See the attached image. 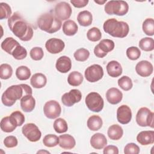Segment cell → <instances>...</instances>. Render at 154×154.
Wrapping results in <instances>:
<instances>
[{
    "label": "cell",
    "mask_w": 154,
    "mask_h": 154,
    "mask_svg": "<svg viewBox=\"0 0 154 154\" xmlns=\"http://www.w3.org/2000/svg\"><path fill=\"white\" fill-rule=\"evenodd\" d=\"M8 26L11 32L22 41H29L33 36L31 26L17 12L8 18Z\"/></svg>",
    "instance_id": "1"
},
{
    "label": "cell",
    "mask_w": 154,
    "mask_h": 154,
    "mask_svg": "<svg viewBox=\"0 0 154 154\" xmlns=\"http://www.w3.org/2000/svg\"><path fill=\"white\" fill-rule=\"evenodd\" d=\"M32 88L27 84L13 85L7 88L3 93L1 96V101L5 106H11L17 100L21 99L26 95H32Z\"/></svg>",
    "instance_id": "2"
},
{
    "label": "cell",
    "mask_w": 154,
    "mask_h": 154,
    "mask_svg": "<svg viewBox=\"0 0 154 154\" xmlns=\"http://www.w3.org/2000/svg\"><path fill=\"white\" fill-rule=\"evenodd\" d=\"M104 31L114 37L124 38L129 31L128 24L123 21H118L115 18L108 19L103 23Z\"/></svg>",
    "instance_id": "3"
},
{
    "label": "cell",
    "mask_w": 154,
    "mask_h": 154,
    "mask_svg": "<svg viewBox=\"0 0 154 154\" xmlns=\"http://www.w3.org/2000/svg\"><path fill=\"white\" fill-rule=\"evenodd\" d=\"M38 28L48 33L56 32L61 27V20L51 13H46L39 16L37 19Z\"/></svg>",
    "instance_id": "4"
},
{
    "label": "cell",
    "mask_w": 154,
    "mask_h": 154,
    "mask_svg": "<svg viewBox=\"0 0 154 154\" xmlns=\"http://www.w3.org/2000/svg\"><path fill=\"white\" fill-rule=\"evenodd\" d=\"M105 11L109 15L124 16L129 10V5L124 1H109L105 5Z\"/></svg>",
    "instance_id": "5"
},
{
    "label": "cell",
    "mask_w": 154,
    "mask_h": 154,
    "mask_svg": "<svg viewBox=\"0 0 154 154\" xmlns=\"http://www.w3.org/2000/svg\"><path fill=\"white\" fill-rule=\"evenodd\" d=\"M154 113L146 107L140 108L136 115L137 123L141 126H150L153 128Z\"/></svg>",
    "instance_id": "6"
},
{
    "label": "cell",
    "mask_w": 154,
    "mask_h": 154,
    "mask_svg": "<svg viewBox=\"0 0 154 154\" xmlns=\"http://www.w3.org/2000/svg\"><path fill=\"white\" fill-rule=\"evenodd\" d=\"M85 104L87 108L93 112H100L103 108V99L101 96L96 92H91L85 97Z\"/></svg>",
    "instance_id": "7"
},
{
    "label": "cell",
    "mask_w": 154,
    "mask_h": 154,
    "mask_svg": "<svg viewBox=\"0 0 154 154\" xmlns=\"http://www.w3.org/2000/svg\"><path fill=\"white\" fill-rule=\"evenodd\" d=\"M23 135L30 141L36 142L42 136V133L38 128L32 123H26L22 128Z\"/></svg>",
    "instance_id": "8"
},
{
    "label": "cell",
    "mask_w": 154,
    "mask_h": 154,
    "mask_svg": "<svg viewBox=\"0 0 154 154\" xmlns=\"http://www.w3.org/2000/svg\"><path fill=\"white\" fill-rule=\"evenodd\" d=\"M84 75L88 82H95L102 78L103 70L99 64H93L85 69Z\"/></svg>",
    "instance_id": "9"
},
{
    "label": "cell",
    "mask_w": 154,
    "mask_h": 154,
    "mask_svg": "<svg viewBox=\"0 0 154 154\" xmlns=\"http://www.w3.org/2000/svg\"><path fill=\"white\" fill-rule=\"evenodd\" d=\"M43 112L47 118L54 119L60 116L61 108L57 101L52 100L46 102L43 106Z\"/></svg>",
    "instance_id": "10"
},
{
    "label": "cell",
    "mask_w": 154,
    "mask_h": 154,
    "mask_svg": "<svg viewBox=\"0 0 154 154\" xmlns=\"http://www.w3.org/2000/svg\"><path fill=\"white\" fill-rule=\"evenodd\" d=\"M81 99V92L78 89H72L61 96V102L65 106L70 107L75 103L80 102Z\"/></svg>",
    "instance_id": "11"
},
{
    "label": "cell",
    "mask_w": 154,
    "mask_h": 154,
    "mask_svg": "<svg viewBox=\"0 0 154 154\" xmlns=\"http://www.w3.org/2000/svg\"><path fill=\"white\" fill-rule=\"evenodd\" d=\"M55 15L61 20H65L69 19L72 14V10L70 5L66 2L58 3L54 8Z\"/></svg>",
    "instance_id": "12"
},
{
    "label": "cell",
    "mask_w": 154,
    "mask_h": 154,
    "mask_svg": "<svg viewBox=\"0 0 154 154\" xmlns=\"http://www.w3.org/2000/svg\"><path fill=\"white\" fill-rule=\"evenodd\" d=\"M65 44L64 42L57 38H52L48 40L45 43V48L46 50L51 54H57L64 49Z\"/></svg>",
    "instance_id": "13"
},
{
    "label": "cell",
    "mask_w": 154,
    "mask_h": 154,
    "mask_svg": "<svg viewBox=\"0 0 154 154\" xmlns=\"http://www.w3.org/2000/svg\"><path fill=\"white\" fill-rule=\"evenodd\" d=\"M132 119V111L131 108L126 105H122L117 110V119L121 124L129 123Z\"/></svg>",
    "instance_id": "14"
},
{
    "label": "cell",
    "mask_w": 154,
    "mask_h": 154,
    "mask_svg": "<svg viewBox=\"0 0 154 154\" xmlns=\"http://www.w3.org/2000/svg\"><path fill=\"white\" fill-rule=\"evenodd\" d=\"M135 71L138 75L142 77H147L153 73V67L150 62L142 60L136 64Z\"/></svg>",
    "instance_id": "15"
},
{
    "label": "cell",
    "mask_w": 154,
    "mask_h": 154,
    "mask_svg": "<svg viewBox=\"0 0 154 154\" xmlns=\"http://www.w3.org/2000/svg\"><path fill=\"white\" fill-rule=\"evenodd\" d=\"M106 97L109 103L116 105L121 102L123 98V94L118 88L112 87L107 90Z\"/></svg>",
    "instance_id": "16"
},
{
    "label": "cell",
    "mask_w": 154,
    "mask_h": 154,
    "mask_svg": "<svg viewBox=\"0 0 154 154\" xmlns=\"http://www.w3.org/2000/svg\"><path fill=\"white\" fill-rule=\"evenodd\" d=\"M55 67L58 72L66 73L71 69L72 61L70 58L67 56H61L57 60Z\"/></svg>",
    "instance_id": "17"
},
{
    "label": "cell",
    "mask_w": 154,
    "mask_h": 154,
    "mask_svg": "<svg viewBox=\"0 0 154 154\" xmlns=\"http://www.w3.org/2000/svg\"><path fill=\"white\" fill-rule=\"evenodd\" d=\"M137 141L143 146L152 144L154 143V131H143L137 136Z\"/></svg>",
    "instance_id": "18"
},
{
    "label": "cell",
    "mask_w": 154,
    "mask_h": 154,
    "mask_svg": "<svg viewBox=\"0 0 154 154\" xmlns=\"http://www.w3.org/2000/svg\"><path fill=\"white\" fill-rule=\"evenodd\" d=\"M90 144L94 149L100 150L107 144V140L103 134L96 133L91 137Z\"/></svg>",
    "instance_id": "19"
},
{
    "label": "cell",
    "mask_w": 154,
    "mask_h": 154,
    "mask_svg": "<svg viewBox=\"0 0 154 154\" xmlns=\"http://www.w3.org/2000/svg\"><path fill=\"white\" fill-rule=\"evenodd\" d=\"M106 71L111 77L117 78L122 75V67L118 61L112 60L109 61L106 65Z\"/></svg>",
    "instance_id": "20"
},
{
    "label": "cell",
    "mask_w": 154,
    "mask_h": 154,
    "mask_svg": "<svg viewBox=\"0 0 154 154\" xmlns=\"http://www.w3.org/2000/svg\"><path fill=\"white\" fill-rule=\"evenodd\" d=\"M59 138V146L66 150L73 149L76 144L75 138L69 134H63L58 137Z\"/></svg>",
    "instance_id": "21"
},
{
    "label": "cell",
    "mask_w": 154,
    "mask_h": 154,
    "mask_svg": "<svg viewBox=\"0 0 154 154\" xmlns=\"http://www.w3.org/2000/svg\"><path fill=\"white\" fill-rule=\"evenodd\" d=\"M35 100L32 95H26L20 99V107L26 112H31L35 108Z\"/></svg>",
    "instance_id": "22"
},
{
    "label": "cell",
    "mask_w": 154,
    "mask_h": 154,
    "mask_svg": "<svg viewBox=\"0 0 154 154\" xmlns=\"http://www.w3.org/2000/svg\"><path fill=\"white\" fill-rule=\"evenodd\" d=\"M20 45L19 42L13 37H7L1 43V46L2 50L11 55L13 51L18 46Z\"/></svg>",
    "instance_id": "23"
},
{
    "label": "cell",
    "mask_w": 154,
    "mask_h": 154,
    "mask_svg": "<svg viewBox=\"0 0 154 154\" xmlns=\"http://www.w3.org/2000/svg\"><path fill=\"white\" fill-rule=\"evenodd\" d=\"M31 85L35 88H41L44 87L47 83L46 76L42 73L34 74L30 79Z\"/></svg>",
    "instance_id": "24"
},
{
    "label": "cell",
    "mask_w": 154,
    "mask_h": 154,
    "mask_svg": "<svg viewBox=\"0 0 154 154\" xmlns=\"http://www.w3.org/2000/svg\"><path fill=\"white\" fill-rule=\"evenodd\" d=\"M77 20L81 26H88L92 23L93 16L90 11L84 10L79 13L77 16Z\"/></svg>",
    "instance_id": "25"
},
{
    "label": "cell",
    "mask_w": 154,
    "mask_h": 154,
    "mask_svg": "<svg viewBox=\"0 0 154 154\" xmlns=\"http://www.w3.org/2000/svg\"><path fill=\"white\" fill-rule=\"evenodd\" d=\"M108 137L112 140H120L123 134L122 128L118 125H112L110 126L107 132Z\"/></svg>",
    "instance_id": "26"
},
{
    "label": "cell",
    "mask_w": 154,
    "mask_h": 154,
    "mask_svg": "<svg viewBox=\"0 0 154 154\" xmlns=\"http://www.w3.org/2000/svg\"><path fill=\"white\" fill-rule=\"evenodd\" d=\"M78 25L72 20H67L63 24V32L68 36L74 35L78 31Z\"/></svg>",
    "instance_id": "27"
},
{
    "label": "cell",
    "mask_w": 154,
    "mask_h": 154,
    "mask_svg": "<svg viewBox=\"0 0 154 154\" xmlns=\"http://www.w3.org/2000/svg\"><path fill=\"white\" fill-rule=\"evenodd\" d=\"M87 125L89 129L93 131H96L101 128L103 125V122L100 116L93 115L88 118Z\"/></svg>",
    "instance_id": "28"
},
{
    "label": "cell",
    "mask_w": 154,
    "mask_h": 154,
    "mask_svg": "<svg viewBox=\"0 0 154 154\" xmlns=\"http://www.w3.org/2000/svg\"><path fill=\"white\" fill-rule=\"evenodd\" d=\"M84 78L81 73L77 71H73L69 73L67 77L68 83L73 87L80 85L83 82Z\"/></svg>",
    "instance_id": "29"
},
{
    "label": "cell",
    "mask_w": 154,
    "mask_h": 154,
    "mask_svg": "<svg viewBox=\"0 0 154 154\" xmlns=\"http://www.w3.org/2000/svg\"><path fill=\"white\" fill-rule=\"evenodd\" d=\"M11 122L16 127L20 126L25 122L24 115L19 111H15L13 112L9 116Z\"/></svg>",
    "instance_id": "30"
},
{
    "label": "cell",
    "mask_w": 154,
    "mask_h": 154,
    "mask_svg": "<svg viewBox=\"0 0 154 154\" xmlns=\"http://www.w3.org/2000/svg\"><path fill=\"white\" fill-rule=\"evenodd\" d=\"M16 76L20 81L27 80L31 76L30 69L25 66H19L16 70Z\"/></svg>",
    "instance_id": "31"
},
{
    "label": "cell",
    "mask_w": 154,
    "mask_h": 154,
    "mask_svg": "<svg viewBox=\"0 0 154 154\" xmlns=\"http://www.w3.org/2000/svg\"><path fill=\"white\" fill-rule=\"evenodd\" d=\"M54 129L58 134L66 132L68 129V126L66 121L63 118H58L54 122Z\"/></svg>",
    "instance_id": "32"
},
{
    "label": "cell",
    "mask_w": 154,
    "mask_h": 154,
    "mask_svg": "<svg viewBox=\"0 0 154 154\" xmlns=\"http://www.w3.org/2000/svg\"><path fill=\"white\" fill-rule=\"evenodd\" d=\"M139 47L144 51H152L154 49V40L150 37H144L139 42Z\"/></svg>",
    "instance_id": "33"
},
{
    "label": "cell",
    "mask_w": 154,
    "mask_h": 154,
    "mask_svg": "<svg viewBox=\"0 0 154 154\" xmlns=\"http://www.w3.org/2000/svg\"><path fill=\"white\" fill-rule=\"evenodd\" d=\"M143 31L147 35L152 36L154 34V20L152 18H147L143 23Z\"/></svg>",
    "instance_id": "34"
},
{
    "label": "cell",
    "mask_w": 154,
    "mask_h": 154,
    "mask_svg": "<svg viewBox=\"0 0 154 154\" xmlns=\"http://www.w3.org/2000/svg\"><path fill=\"white\" fill-rule=\"evenodd\" d=\"M0 126L1 130L5 132H11L16 128V126L11 122L9 116L2 119L0 123Z\"/></svg>",
    "instance_id": "35"
},
{
    "label": "cell",
    "mask_w": 154,
    "mask_h": 154,
    "mask_svg": "<svg viewBox=\"0 0 154 154\" xmlns=\"http://www.w3.org/2000/svg\"><path fill=\"white\" fill-rule=\"evenodd\" d=\"M43 143L48 147H55L59 144V138L54 134H48L43 138Z\"/></svg>",
    "instance_id": "36"
},
{
    "label": "cell",
    "mask_w": 154,
    "mask_h": 154,
    "mask_svg": "<svg viewBox=\"0 0 154 154\" xmlns=\"http://www.w3.org/2000/svg\"><path fill=\"white\" fill-rule=\"evenodd\" d=\"M13 74V69L11 66L6 63L1 64L0 66V78L2 79H9Z\"/></svg>",
    "instance_id": "37"
},
{
    "label": "cell",
    "mask_w": 154,
    "mask_h": 154,
    "mask_svg": "<svg viewBox=\"0 0 154 154\" xmlns=\"http://www.w3.org/2000/svg\"><path fill=\"white\" fill-rule=\"evenodd\" d=\"M118 85L125 91L130 90L133 86L132 79L127 76H123L119 78L118 80Z\"/></svg>",
    "instance_id": "38"
},
{
    "label": "cell",
    "mask_w": 154,
    "mask_h": 154,
    "mask_svg": "<svg viewBox=\"0 0 154 154\" xmlns=\"http://www.w3.org/2000/svg\"><path fill=\"white\" fill-rule=\"evenodd\" d=\"M97 45L103 52L106 53L112 51L115 46L114 42L109 39H103Z\"/></svg>",
    "instance_id": "39"
},
{
    "label": "cell",
    "mask_w": 154,
    "mask_h": 154,
    "mask_svg": "<svg viewBox=\"0 0 154 154\" xmlns=\"http://www.w3.org/2000/svg\"><path fill=\"white\" fill-rule=\"evenodd\" d=\"M87 37L90 41L97 42L101 38L102 33L98 28L93 27L87 31Z\"/></svg>",
    "instance_id": "40"
},
{
    "label": "cell",
    "mask_w": 154,
    "mask_h": 154,
    "mask_svg": "<svg viewBox=\"0 0 154 154\" xmlns=\"http://www.w3.org/2000/svg\"><path fill=\"white\" fill-rule=\"evenodd\" d=\"M73 56L76 61L83 62L88 58L90 52L85 48H79L75 52Z\"/></svg>",
    "instance_id": "41"
},
{
    "label": "cell",
    "mask_w": 154,
    "mask_h": 154,
    "mask_svg": "<svg viewBox=\"0 0 154 154\" xmlns=\"http://www.w3.org/2000/svg\"><path fill=\"white\" fill-rule=\"evenodd\" d=\"M11 14V9L10 5L5 2L0 3V19H7Z\"/></svg>",
    "instance_id": "42"
},
{
    "label": "cell",
    "mask_w": 154,
    "mask_h": 154,
    "mask_svg": "<svg viewBox=\"0 0 154 154\" xmlns=\"http://www.w3.org/2000/svg\"><path fill=\"white\" fill-rule=\"evenodd\" d=\"M11 55L16 60H23L27 56V51L24 47L19 45L13 51Z\"/></svg>",
    "instance_id": "43"
},
{
    "label": "cell",
    "mask_w": 154,
    "mask_h": 154,
    "mask_svg": "<svg viewBox=\"0 0 154 154\" xmlns=\"http://www.w3.org/2000/svg\"><path fill=\"white\" fill-rule=\"evenodd\" d=\"M126 55L129 59L131 60H136L140 58L141 51L137 47L131 46L127 49Z\"/></svg>",
    "instance_id": "44"
},
{
    "label": "cell",
    "mask_w": 154,
    "mask_h": 154,
    "mask_svg": "<svg viewBox=\"0 0 154 154\" xmlns=\"http://www.w3.org/2000/svg\"><path fill=\"white\" fill-rule=\"evenodd\" d=\"M31 58L35 60L38 61L43 58L44 55V52L42 48L40 47H34L32 48L29 52Z\"/></svg>",
    "instance_id": "45"
},
{
    "label": "cell",
    "mask_w": 154,
    "mask_h": 154,
    "mask_svg": "<svg viewBox=\"0 0 154 154\" xmlns=\"http://www.w3.org/2000/svg\"><path fill=\"white\" fill-rule=\"evenodd\" d=\"M125 154H138L140 153V147L134 143L127 144L124 149Z\"/></svg>",
    "instance_id": "46"
},
{
    "label": "cell",
    "mask_w": 154,
    "mask_h": 154,
    "mask_svg": "<svg viewBox=\"0 0 154 154\" xmlns=\"http://www.w3.org/2000/svg\"><path fill=\"white\" fill-rule=\"evenodd\" d=\"M18 141L16 137L13 135L7 136L4 140V144L7 148H13L17 145Z\"/></svg>",
    "instance_id": "47"
},
{
    "label": "cell",
    "mask_w": 154,
    "mask_h": 154,
    "mask_svg": "<svg viewBox=\"0 0 154 154\" xmlns=\"http://www.w3.org/2000/svg\"><path fill=\"white\" fill-rule=\"evenodd\" d=\"M103 153L104 154H118L119 149L116 146L109 145L104 148Z\"/></svg>",
    "instance_id": "48"
},
{
    "label": "cell",
    "mask_w": 154,
    "mask_h": 154,
    "mask_svg": "<svg viewBox=\"0 0 154 154\" xmlns=\"http://www.w3.org/2000/svg\"><path fill=\"white\" fill-rule=\"evenodd\" d=\"M70 3L76 8H83L85 7L88 3V0H71Z\"/></svg>",
    "instance_id": "49"
},
{
    "label": "cell",
    "mask_w": 154,
    "mask_h": 154,
    "mask_svg": "<svg viewBox=\"0 0 154 154\" xmlns=\"http://www.w3.org/2000/svg\"><path fill=\"white\" fill-rule=\"evenodd\" d=\"M94 55L98 57V58H103L104 57H105L107 55V53L103 52L99 47V46L97 45L94 49Z\"/></svg>",
    "instance_id": "50"
},
{
    "label": "cell",
    "mask_w": 154,
    "mask_h": 154,
    "mask_svg": "<svg viewBox=\"0 0 154 154\" xmlns=\"http://www.w3.org/2000/svg\"><path fill=\"white\" fill-rule=\"evenodd\" d=\"M106 2V0H104V1H94V2L99 4V5H102V4H103L104 3H105Z\"/></svg>",
    "instance_id": "51"
}]
</instances>
